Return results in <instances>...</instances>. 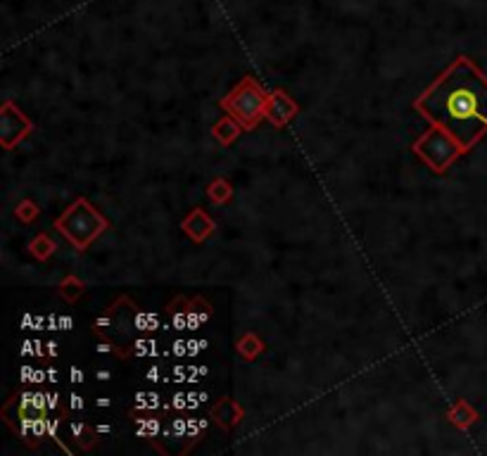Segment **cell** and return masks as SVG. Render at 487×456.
Masks as SVG:
<instances>
[{"mask_svg":"<svg viewBox=\"0 0 487 456\" xmlns=\"http://www.w3.org/2000/svg\"><path fill=\"white\" fill-rule=\"evenodd\" d=\"M414 108L468 150L487 133V79L468 58H457Z\"/></svg>","mask_w":487,"mask_h":456,"instance_id":"cell-1","label":"cell"},{"mask_svg":"<svg viewBox=\"0 0 487 456\" xmlns=\"http://www.w3.org/2000/svg\"><path fill=\"white\" fill-rule=\"evenodd\" d=\"M55 226H58V230H62L79 249H86L91 240H96L98 235L108 228V221H105L103 214L93 209L86 200H77V202L55 221Z\"/></svg>","mask_w":487,"mask_h":456,"instance_id":"cell-2","label":"cell"},{"mask_svg":"<svg viewBox=\"0 0 487 456\" xmlns=\"http://www.w3.org/2000/svg\"><path fill=\"white\" fill-rule=\"evenodd\" d=\"M268 98L254 79H242L226 98L221 100V108L228 110L230 117H235L245 129H254L261 117L266 115Z\"/></svg>","mask_w":487,"mask_h":456,"instance_id":"cell-3","label":"cell"},{"mask_svg":"<svg viewBox=\"0 0 487 456\" xmlns=\"http://www.w3.org/2000/svg\"><path fill=\"white\" fill-rule=\"evenodd\" d=\"M414 152H418V157L426 162L430 169L442 174L466 150L461 148V143L449 131H445L442 126H433L421 141L414 143Z\"/></svg>","mask_w":487,"mask_h":456,"instance_id":"cell-4","label":"cell"},{"mask_svg":"<svg viewBox=\"0 0 487 456\" xmlns=\"http://www.w3.org/2000/svg\"><path fill=\"white\" fill-rule=\"evenodd\" d=\"M29 131H31V122L20 110H15L12 103H5L3 105V145L12 148L17 141H22Z\"/></svg>","mask_w":487,"mask_h":456,"instance_id":"cell-5","label":"cell"},{"mask_svg":"<svg viewBox=\"0 0 487 456\" xmlns=\"http://www.w3.org/2000/svg\"><path fill=\"white\" fill-rule=\"evenodd\" d=\"M297 112V105L292 103V98H288L285 93H273L271 98H268V105H266V117L271 124H276V126H285L292 117H295Z\"/></svg>","mask_w":487,"mask_h":456,"instance_id":"cell-6","label":"cell"},{"mask_svg":"<svg viewBox=\"0 0 487 456\" xmlns=\"http://www.w3.org/2000/svg\"><path fill=\"white\" fill-rule=\"evenodd\" d=\"M183 230L190 235L193 240L202 242L212 233V230H214V221H212V219L204 214L202 209H193L190 216L183 221Z\"/></svg>","mask_w":487,"mask_h":456,"instance_id":"cell-7","label":"cell"},{"mask_svg":"<svg viewBox=\"0 0 487 456\" xmlns=\"http://www.w3.org/2000/svg\"><path fill=\"white\" fill-rule=\"evenodd\" d=\"M240 126L242 124L235 119V117H223L221 122L214 124V129H212V133L219 138V143H223V145H228V143H233L235 138L240 136Z\"/></svg>","mask_w":487,"mask_h":456,"instance_id":"cell-8","label":"cell"},{"mask_svg":"<svg viewBox=\"0 0 487 456\" xmlns=\"http://www.w3.org/2000/svg\"><path fill=\"white\" fill-rule=\"evenodd\" d=\"M212 416H214V421H219L223 428L233 426L235 421H240V409L235 407L233 399H221L219 404H216V409L212 411Z\"/></svg>","mask_w":487,"mask_h":456,"instance_id":"cell-9","label":"cell"},{"mask_svg":"<svg viewBox=\"0 0 487 456\" xmlns=\"http://www.w3.org/2000/svg\"><path fill=\"white\" fill-rule=\"evenodd\" d=\"M449 421H452L457 428H468L471 423L478 421V414H476V411H473L471 407H468L464 399H459L457 407L449 411Z\"/></svg>","mask_w":487,"mask_h":456,"instance_id":"cell-10","label":"cell"},{"mask_svg":"<svg viewBox=\"0 0 487 456\" xmlns=\"http://www.w3.org/2000/svg\"><path fill=\"white\" fill-rule=\"evenodd\" d=\"M131 323H134V328L141 330V333H152V330L160 328V318L155 316L152 311H138Z\"/></svg>","mask_w":487,"mask_h":456,"instance_id":"cell-11","label":"cell"},{"mask_svg":"<svg viewBox=\"0 0 487 456\" xmlns=\"http://www.w3.org/2000/svg\"><path fill=\"white\" fill-rule=\"evenodd\" d=\"M160 430H162V423L157 418H136V435L138 437H150V440H155V437L160 435Z\"/></svg>","mask_w":487,"mask_h":456,"instance_id":"cell-12","label":"cell"},{"mask_svg":"<svg viewBox=\"0 0 487 456\" xmlns=\"http://www.w3.org/2000/svg\"><path fill=\"white\" fill-rule=\"evenodd\" d=\"M264 349V345H261V340L257 335H245V337H240V342H238V352L242 354V357H247V359H254L257 354Z\"/></svg>","mask_w":487,"mask_h":456,"instance_id":"cell-13","label":"cell"},{"mask_svg":"<svg viewBox=\"0 0 487 456\" xmlns=\"http://www.w3.org/2000/svg\"><path fill=\"white\" fill-rule=\"evenodd\" d=\"M207 195L214 200V202L221 204V202H226V200H230V185L223 178H216L207 185Z\"/></svg>","mask_w":487,"mask_h":456,"instance_id":"cell-14","label":"cell"},{"mask_svg":"<svg viewBox=\"0 0 487 456\" xmlns=\"http://www.w3.org/2000/svg\"><path fill=\"white\" fill-rule=\"evenodd\" d=\"M131 352H134L136 357H155V354H157V342H155L152 337H138V340H134Z\"/></svg>","mask_w":487,"mask_h":456,"instance_id":"cell-15","label":"cell"},{"mask_svg":"<svg viewBox=\"0 0 487 456\" xmlns=\"http://www.w3.org/2000/svg\"><path fill=\"white\" fill-rule=\"evenodd\" d=\"M136 411H152L160 409V395L157 392H138L136 395Z\"/></svg>","mask_w":487,"mask_h":456,"instance_id":"cell-16","label":"cell"},{"mask_svg":"<svg viewBox=\"0 0 487 456\" xmlns=\"http://www.w3.org/2000/svg\"><path fill=\"white\" fill-rule=\"evenodd\" d=\"M81 292H84V283L77 278H67L65 283H62V288H60V295L67 299V302H74Z\"/></svg>","mask_w":487,"mask_h":456,"instance_id":"cell-17","label":"cell"},{"mask_svg":"<svg viewBox=\"0 0 487 456\" xmlns=\"http://www.w3.org/2000/svg\"><path fill=\"white\" fill-rule=\"evenodd\" d=\"M209 314H212V309L204 307V302H202V309L190 307V309H188V330H197V328H202V323L207 321Z\"/></svg>","mask_w":487,"mask_h":456,"instance_id":"cell-18","label":"cell"},{"mask_svg":"<svg viewBox=\"0 0 487 456\" xmlns=\"http://www.w3.org/2000/svg\"><path fill=\"white\" fill-rule=\"evenodd\" d=\"M53 249H55V245H53V242H50V240L46 238V235H41L39 240H34V242H31V252H34V254H36V257H39V259H46V257H50V252H53Z\"/></svg>","mask_w":487,"mask_h":456,"instance_id":"cell-19","label":"cell"},{"mask_svg":"<svg viewBox=\"0 0 487 456\" xmlns=\"http://www.w3.org/2000/svg\"><path fill=\"white\" fill-rule=\"evenodd\" d=\"M167 409H174V411L188 409V392H176V395L171 397V404Z\"/></svg>","mask_w":487,"mask_h":456,"instance_id":"cell-20","label":"cell"},{"mask_svg":"<svg viewBox=\"0 0 487 456\" xmlns=\"http://www.w3.org/2000/svg\"><path fill=\"white\" fill-rule=\"evenodd\" d=\"M36 214H39V209H36L34 204L29 202V200H27V202H22L20 207H17V216L24 219V221H31V219H34Z\"/></svg>","mask_w":487,"mask_h":456,"instance_id":"cell-21","label":"cell"},{"mask_svg":"<svg viewBox=\"0 0 487 456\" xmlns=\"http://www.w3.org/2000/svg\"><path fill=\"white\" fill-rule=\"evenodd\" d=\"M171 433L176 437H188V418H174Z\"/></svg>","mask_w":487,"mask_h":456,"instance_id":"cell-22","label":"cell"},{"mask_svg":"<svg viewBox=\"0 0 487 456\" xmlns=\"http://www.w3.org/2000/svg\"><path fill=\"white\" fill-rule=\"evenodd\" d=\"M209 347V340H188V357H197Z\"/></svg>","mask_w":487,"mask_h":456,"instance_id":"cell-23","label":"cell"},{"mask_svg":"<svg viewBox=\"0 0 487 456\" xmlns=\"http://www.w3.org/2000/svg\"><path fill=\"white\" fill-rule=\"evenodd\" d=\"M171 354L174 357H188V340H174L171 342Z\"/></svg>","mask_w":487,"mask_h":456,"instance_id":"cell-24","label":"cell"},{"mask_svg":"<svg viewBox=\"0 0 487 456\" xmlns=\"http://www.w3.org/2000/svg\"><path fill=\"white\" fill-rule=\"evenodd\" d=\"M202 402H207V392H188V409L202 407Z\"/></svg>","mask_w":487,"mask_h":456,"instance_id":"cell-25","label":"cell"},{"mask_svg":"<svg viewBox=\"0 0 487 456\" xmlns=\"http://www.w3.org/2000/svg\"><path fill=\"white\" fill-rule=\"evenodd\" d=\"M20 354L22 357H31V354H36V340H24Z\"/></svg>","mask_w":487,"mask_h":456,"instance_id":"cell-26","label":"cell"},{"mask_svg":"<svg viewBox=\"0 0 487 456\" xmlns=\"http://www.w3.org/2000/svg\"><path fill=\"white\" fill-rule=\"evenodd\" d=\"M70 407L74 411H81V409H84V399H81L79 395H70Z\"/></svg>","mask_w":487,"mask_h":456,"instance_id":"cell-27","label":"cell"},{"mask_svg":"<svg viewBox=\"0 0 487 456\" xmlns=\"http://www.w3.org/2000/svg\"><path fill=\"white\" fill-rule=\"evenodd\" d=\"M58 352H60V349H58V342H55V340H50V342H46V354H48V357H58Z\"/></svg>","mask_w":487,"mask_h":456,"instance_id":"cell-28","label":"cell"},{"mask_svg":"<svg viewBox=\"0 0 487 456\" xmlns=\"http://www.w3.org/2000/svg\"><path fill=\"white\" fill-rule=\"evenodd\" d=\"M58 404H60L58 392H48V409H58Z\"/></svg>","mask_w":487,"mask_h":456,"instance_id":"cell-29","label":"cell"},{"mask_svg":"<svg viewBox=\"0 0 487 456\" xmlns=\"http://www.w3.org/2000/svg\"><path fill=\"white\" fill-rule=\"evenodd\" d=\"M74 318L72 316H60V330H72Z\"/></svg>","mask_w":487,"mask_h":456,"instance_id":"cell-30","label":"cell"},{"mask_svg":"<svg viewBox=\"0 0 487 456\" xmlns=\"http://www.w3.org/2000/svg\"><path fill=\"white\" fill-rule=\"evenodd\" d=\"M70 378H72V383H84V371H81V368H72Z\"/></svg>","mask_w":487,"mask_h":456,"instance_id":"cell-31","label":"cell"},{"mask_svg":"<svg viewBox=\"0 0 487 456\" xmlns=\"http://www.w3.org/2000/svg\"><path fill=\"white\" fill-rule=\"evenodd\" d=\"M58 428H60V421H53V418H48V435L50 437H58Z\"/></svg>","mask_w":487,"mask_h":456,"instance_id":"cell-32","label":"cell"},{"mask_svg":"<svg viewBox=\"0 0 487 456\" xmlns=\"http://www.w3.org/2000/svg\"><path fill=\"white\" fill-rule=\"evenodd\" d=\"M48 330H58L60 328V316H55V314H50L48 316Z\"/></svg>","mask_w":487,"mask_h":456,"instance_id":"cell-33","label":"cell"},{"mask_svg":"<svg viewBox=\"0 0 487 456\" xmlns=\"http://www.w3.org/2000/svg\"><path fill=\"white\" fill-rule=\"evenodd\" d=\"M145 378H148V380H157V378H160V368L152 366V368H150V371L145 373Z\"/></svg>","mask_w":487,"mask_h":456,"instance_id":"cell-34","label":"cell"},{"mask_svg":"<svg viewBox=\"0 0 487 456\" xmlns=\"http://www.w3.org/2000/svg\"><path fill=\"white\" fill-rule=\"evenodd\" d=\"M72 433L77 435V437L84 435V423H72Z\"/></svg>","mask_w":487,"mask_h":456,"instance_id":"cell-35","label":"cell"},{"mask_svg":"<svg viewBox=\"0 0 487 456\" xmlns=\"http://www.w3.org/2000/svg\"><path fill=\"white\" fill-rule=\"evenodd\" d=\"M112 349H115V347H112V345H108V342H100V345H96V352H112Z\"/></svg>","mask_w":487,"mask_h":456,"instance_id":"cell-36","label":"cell"},{"mask_svg":"<svg viewBox=\"0 0 487 456\" xmlns=\"http://www.w3.org/2000/svg\"><path fill=\"white\" fill-rule=\"evenodd\" d=\"M96 404H98V407H100V409H108V407H110V404H112V399H110V397H100V399H98V402H96Z\"/></svg>","mask_w":487,"mask_h":456,"instance_id":"cell-37","label":"cell"},{"mask_svg":"<svg viewBox=\"0 0 487 456\" xmlns=\"http://www.w3.org/2000/svg\"><path fill=\"white\" fill-rule=\"evenodd\" d=\"M48 373H43V371H34V378H31V383H43V378H46Z\"/></svg>","mask_w":487,"mask_h":456,"instance_id":"cell-38","label":"cell"},{"mask_svg":"<svg viewBox=\"0 0 487 456\" xmlns=\"http://www.w3.org/2000/svg\"><path fill=\"white\" fill-rule=\"evenodd\" d=\"M48 383H58V371H55V368H48Z\"/></svg>","mask_w":487,"mask_h":456,"instance_id":"cell-39","label":"cell"},{"mask_svg":"<svg viewBox=\"0 0 487 456\" xmlns=\"http://www.w3.org/2000/svg\"><path fill=\"white\" fill-rule=\"evenodd\" d=\"M183 376H186V371H183V368H181V366H178V368H176V371H174V378H178V380H181V378H183Z\"/></svg>","mask_w":487,"mask_h":456,"instance_id":"cell-40","label":"cell"},{"mask_svg":"<svg viewBox=\"0 0 487 456\" xmlns=\"http://www.w3.org/2000/svg\"><path fill=\"white\" fill-rule=\"evenodd\" d=\"M96 430H98V433H112V428H110V426H98Z\"/></svg>","mask_w":487,"mask_h":456,"instance_id":"cell-41","label":"cell"},{"mask_svg":"<svg viewBox=\"0 0 487 456\" xmlns=\"http://www.w3.org/2000/svg\"><path fill=\"white\" fill-rule=\"evenodd\" d=\"M98 378H100V380H108V378H110V371H100Z\"/></svg>","mask_w":487,"mask_h":456,"instance_id":"cell-42","label":"cell"}]
</instances>
